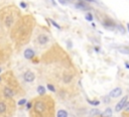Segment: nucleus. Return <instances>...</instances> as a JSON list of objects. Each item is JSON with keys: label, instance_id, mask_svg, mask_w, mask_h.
Masks as SVG:
<instances>
[{"label": "nucleus", "instance_id": "22", "mask_svg": "<svg viewBox=\"0 0 129 117\" xmlns=\"http://www.w3.org/2000/svg\"><path fill=\"white\" fill-rule=\"evenodd\" d=\"M109 98H110V96H108V97H106V98L104 99V102H105V103H108V102L110 101V99H109Z\"/></svg>", "mask_w": 129, "mask_h": 117}, {"label": "nucleus", "instance_id": "6", "mask_svg": "<svg viewBox=\"0 0 129 117\" xmlns=\"http://www.w3.org/2000/svg\"><path fill=\"white\" fill-rule=\"evenodd\" d=\"M48 40H49V38H48V36L46 34H43L42 33V34H39L37 36V42L39 44H45V43L48 42Z\"/></svg>", "mask_w": 129, "mask_h": 117}, {"label": "nucleus", "instance_id": "28", "mask_svg": "<svg viewBox=\"0 0 129 117\" xmlns=\"http://www.w3.org/2000/svg\"><path fill=\"white\" fill-rule=\"evenodd\" d=\"M1 71H2V68H0V73H1Z\"/></svg>", "mask_w": 129, "mask_h": 117}, {"label": "nucleus", "instance_id": "3", "mask_svg": "<svg viewBox=\"0 0 129 117\" xmlns=\"http://www.w3.org/2000/svg\"><path fill=\"white\" fill-rule=\"evenodd\" d=\"M127 99H128V96H125V97H123L122 99H121V101L116 105V107H115V111L116 112H119V111H121L123 108H124V106H125V104H126V102H127Z\"/></svg>", "mask_w": 129, "mask_h": 117}, {"label": "nucleus", "instance_id": "8", "mask_svg": "<svg viewBox=\"0 0 129 117\" xmlns=\"http://www.w3.org/2000/svg\"><path fill=\"white\" fill-rule=\"evenodd\" d=\"M111 115H112V109L111 108H107L100 116L101 117H111Z\"/></svg>", "mask_w": 129, "mask_h": 117}, {"label": "nucleus", "instance_id": "29", "mask_svg": "<svg viewBox=\"0 0 129 117\" xmlns=\"http://www.w3.org/2000/svg\"><path fill=\"white\" fill-rule=\"evenodd\" d=\"M0 81H1V78H0Z\"/></svg>", "mask_w": 129, "mask_h": 117}, {"label": "nucleus", "instance_id": "17", "mask_svg": "<svg viewBox=\"0 0 129 117\" xmlns=\"http://www.w3.org/2000/svg\"><path fill=\"white\" fill-rule=\"evenodd\" d=\"M50 22H51V23H53V25H54V26H56L57 28H59V29H61V26H60V25L58 24V23H57L56 21H54L53 19H50Z\"/></svg>", "mask_w": 129, "mask_h": 117}, {"label": "nucleus", "instance_id": "23", "mask_svg": "<svg viewBox=\"0 0 129 117\" xmlns=\"http://www.w3.org/2000/svg\"><path fill=\"white\" fill-rule=\"evenodd\" d=\"M26 108H27V109H30V108H31V102H28V103L26 104Z\"/></svg>", "mask_w": 129, "mask_h": 117}, {"label": "nucleus", "instance_id": "13", "mask_svg": "<svg viewBox=\"0 0 129 117\" xmlns=\"http://www.w3.org/2000/svg\"><path fill=\"white\" fill-rule=\"evenodd\" d=\"M117 29H119L120 31H121V33H123V34H125L126 33V30H125V27L123 26V25H121V24H117Z\"/></svg>", "mask_w": 129, "mask_h": 117}, {"label": "nucleus", "instance_id": "4", "mask_svg": "<svg viewBox=\"0 0 129 117\" xmlns=\"http://www.w3.org/2000/svg\"><path fill=\"white\" fill-rule=\"evenodd\" d=\"M23 56L26 60H32L34 58V51L32 49H26L23 53Z\"/></svg>", "mask_w": 129, "mask_h": 117}, {"label": "nucleus", "instance_id": "15", "mask_svg": "<svg viewBox=\"0 0 129 117\" xmlns=\"http://www.w3.org/2000/svg\"><path fill=\"white\" fill-rule=\"evenodd\" d=\"M100 114V111L98 110V109H92L91 111H90V115H92V116H94V115H99Z\"/></svg>", "mask_w": 129, "mask_h": 117}, {"label": "nucleus", "instance_id": "26", "mask_svg": "<svg viewBox=\"0 0 129 117\" xmlns=\"http://www.w3.org/2000/svg\"><path fill=\"white\" fill-rule=\"evenodd\" d=\"M51 2H53L54 4H56V1H55V0H51Z\"/></svg>", "mask_w": 129, "mask_h": 117}, {"label": "nucleus", "instance_id": "25", "mask_svg": "<svg viewBox=\"0 0 129 117\" xmlns=\"http://www.w3.org/2000/svg\"><path fill=\"white\" fill-rule=\"evenodd\" d=\"M95 50H96V52H99V48H97V46L95 48Z\"/></svg>", "mask_w": 129, "mask_h": 117}, {"label": "nucleus", "instance_id": "20", "mask_svg": "<svg viewBox=\"0 0 129 117\" xmlns=\"http://www.w3.org/2000/svg\"><path fill=\"white\" fill-rule=\"evenodd\" d=\"M124 109H125V111H129V101L126 102V104L124 106Z\"/></svg>", "mask_w": 129, "mask_h": 117}, {"label": "nucleus", "instance_id": "1", "mask_svg": "<svg viewBox=\"0 0 129 117\" xmlns=\"http://www.w3.org/2000/svg\"><path fill=\"white\" fill-rule=\"evenodd\" d=\"M102 24L104 25L106 28H108V29H114V27H116L117 26V24L116 23L111 19V18H106L104 21H102Z\"/></svg>", "mask_w": 129, "mask_h": 117}, {"label": "nucleus", "instance_id": "9", "mask_svg": "<svg viewBox=\"0 0 129 117\" xmlns=\"http://www.w3.org/2000/svg\"><path fill=\"white\" fill-rule=\"evenodd\" d=\"M76 7L79 8V9H82V10H87V9H88V6H87L84 2H82V1L79 2V3H77V4H76Z\"/></svg>", "mask_w": 129, "mask_h": 117}, {"label": "nucleus", "instance_id": "19", "mask_svg": "<svg viewBox=\"0 0 129 117\" xmlns=\"http://www.w3.org/2000/svg\"><path fill=\"white\" fill-rule=\"evenodd\" d=\"M26 103V99H21L20 101H18V105H23Z\"/></svg>", "mask_w": 129, "mask_h": 117}, {"label": "nucleus", "instance_id": "18", "mask_svg": "<svg viewBox=\"0 0 129 117\" xmlns=\"http://www.w3.org/2000/svg\"><path fill=\"white\" fill-rule=\"evenodd\" d=\"M88 102H89L90 104L94 105V106H98V105L100 104V102H99V101H90V100H88Z\"/></svg>", "mask_w": 129, "mask_h": 117}, {"label": "nucleus", "instance_id": "10", "mask_svg": "<svg viewBox=\"0 0 129 117\" xmlns=\"http://www.w3.org/2000/svg\"><path fill=\"white\" fill-rule=\"evenodd\" d=\"M6 109H7L6 104L4 102H2V101H0V114H3L6 111Z\"/></svg>", "mask_w": 129, "mask_h": 117}, {"label": "nucleus", "instance_id": "14", "mask_svg": "<svg viewBox=\"0 0 129 117\" xmlns=\"http://www.w3.org/2000/svg\"><path fill=\"white\" fill-rule=\"evenodd\" d=\"M46 87H47V89H48L49 91H51V92H56V88H55V86H54V85H51L50 83H47Z\"/></svg>", "mask_w": 129, "mask_h": 117}, {"label": "nucleus", "instance_id": "2", "mask_svg": "<svg viewBox=\"0 0 129 117\" xmlns=\"http://www.w3.org/2000/svg\"><path fill=\"white\" fill-rule=\"evenodd\" d=\"M23 79H24L25 82L30 83V82L34 81L35 75H34V73H32L31 71H27V72H25V73L23 74Z\"/></svg>", "mask_w": 129, "mask_h": 117}, {"label": "nucleus", "instance_id": "5", "mask_svg": "<svg viewBox=\"0 0 129 117\" xmlns=\"http://www.w3.org/2000/svg\"><path fill=\"white\" fill-rule=\"evenodd\" d=\"M121 94H122V89H121V88H115L114 90H112V91L110 92L109 96H110L111 98H117V97H119Z\"/></svg>", "mask_w": 129, "mask_h": 117}, {"label": "nucleus", "instance_id": "16", "mask_svg": "<svg viewBox=\"0 0 129 117\" xmlns=\"http://www.w3.org/2000/svg\"><path fill=\"white\" fill-rule=\"evenodd\" d=\"M86 19L89 20V21H92V20H93V15H92V13H90V12L87 13V14H86Z\"/></svg>", "mask_w": 129, "mask_h": 117}, {"label": "nucleus", "instance_id": "7", "mask_svg": "<svg viewBox=\"0 0 129 117\" xmlns=\"http://www.w3.org/2000/svg\"><path fill=\"white\" fill-rule=\"evenodd\" d=\"M3 93H4V96L6 97V98H12L13 96H14V91L12 90V89H10V88H5L4 89V91H3Z\"/></svg>", "mask_w": 129, "mask_h": 117}, {"label": "nucleus", "instance_id": "27", "mask_svg": "<svg viewBox=\"0 0 129 117\" xmlns=\"http://www.w3.org/2000/svg\"><path fill=\"white\" fill-rule=\"evenodd\" d=\"M127 27H128V31H129V23H127Z\"/></svg>", "mask_w": 129, "mask_h": 117}, {"label": "nucleus", "instance_id": "11", "mask_svg": "<svg viewBox=\"0 0 129 117\" xmlns=\"http://www.w3.org/2000/svg\"><path fill=\"white\" fill-rule=\"evenodd\" d=\"M57 117H68V112L65 111V110H63V109H61V110L58 111Z\"/></svg>", "mask_w": 129, "mask_h": 117}, {"label": "nucleus", "instance_id": "21", "mask_svg": "<svg viewBox=\"0 0 129 117\" xmlns=\"http://www.w3.org/2000/svg\"><path fill=\"white\" fill-rule=\"evenodd\" d=\"M20 6H21L22 8H26V7H27L26 3H24V2H20Z\"/></svg>", "mask_w": 129, "mask_h": 117}, {"label": "nucleus", "instance_id": "24", "mask_svg": "<svg viewBox=\"0 0 129 117\" xmlns=\"http://www.w3.org/2000/svg\"><path fill=\"white\" fill-rule=\"evenodd\" d=\"M125 66H126V68H127V69H129V64H128L127 62H125Z\"/></svg>", "mask_w": 129, "mask_h": 117}, {"label": "nucleus", "instance_id": "12", "mask_svg": "<svg viewBox=\"0 0 129 117\" xmlns=\"http://www.w3.org/2000/svg\"><path fill=\"white\" fill-rule=\"evenodd\" d=\"M37 93L40 95V96H43L45 94V89L43 86H38L37 87Z\"/></svg>", "mask_w": 129, "mask_h": 117}]
</instances>
